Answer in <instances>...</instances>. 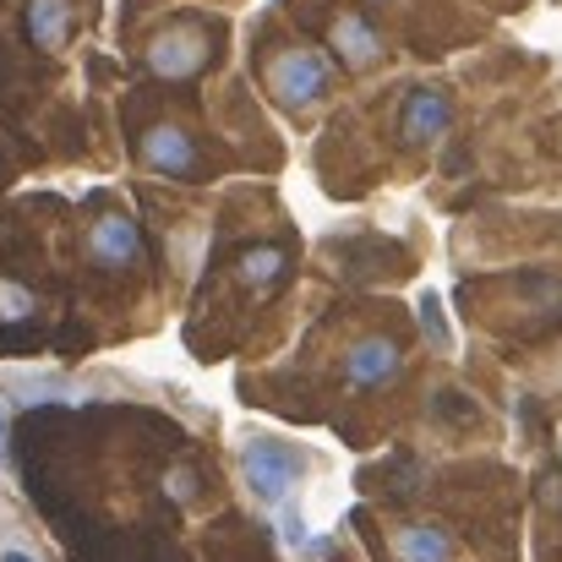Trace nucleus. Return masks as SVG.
Masks as SVG:
<instances>
[{
  "mask_svg": "<svg viewBox=\"0 0 562 562\" xmlns=\"http://www.w3.org/2000/svg\"><path fill=\"white\" fill-rule=\"evenodd\" d=\"M404 367V356H398V345L393 339H356L350 345V356H345V376H350V387H382V382H393Z\"/></svg>",
  "mask_w": 562,
  "mask_h": 562,
  "instance_id": "6e6552de",
  "label": "nucleus"
},
{
  "mask_svg": "<svg viewBox=\"0 0 562 562\" xmlns=\"http://www.w3.org/2000/svg\"><path fill=\"white\" fill-rule=\"evenodd\" d=\"M137 159L154 170V176H170V181H196L202 176V148L187 126L176 121H159L137 137Z\"/></svg>",
  "mask_w": 562,
  "mask_h": 562,
  "instance_id": "7ed1b4c3",
  "label": "nucleus"
},
{
  "mask_svg": "<svg viewBox=\"0 0 562 562\" xmlns=\"http://www.w3.org/2000/svg\"><path fill=\"white\" fill-rule=\"evenodd\" d=\"M38 301L22 290V284H0V323H33Z\"/></svg>",
  "mask_w": 562,
  "mask_h": 562,
  "instance_id": "f8f14e48",
  "label": "nucleus"
},
{
  "mask_svg": "<svg viewBox=\"0 0 562 562\" xmlns=\"http://www.w3.org/2000/svg\"><path fill=\"white\" fill-rule=\"evenodd\" d=\"M88 257H93L99 268H110V273L137 268V257H143V229H137V218L121 213V207H99V213L88 218Z\"/></svg>",
  "mask_w": 562,
  "mask_h": 562,
  "instance_id": "20e7f679",
  "label": "nucleus"
},
{
  "mask_svg": "<svg viewBox=\"0 0 562 562\" xmlns=\"http://www.w3.org/2000/svg\"><path fill=\"white\" fill-rule=\"evenodd\" d=\"M240 470H246V481L262 503H284L301 481V453L273 442V437H257V442L240 448Z\"/></svg>",
  "mask_w": 562,
  "mask_h": 562,
  "instance_id": "f03ea898",
  "label": "nucleus"
},
{
  "mask_svg": "<svg viewBox=\"0 0 562 562\" xmlns=\"http://www.w3.org/2000/svg\"><path fill=\"white\" fill-rule=\"evenodd\" d=\"M262 82H268V93H273L284 110H312V104L328 93L334 66H328V55L312 49V44H284V49H273V55L262 60Z\"/></svg>",
  "mask_w": 562,
  "mask_h": 562,
  "instance_id": "f257e3e1",
  "label": "nucleus"
},
{
  "mask_svg": "<svg viewBox=\"0 0 562 562\" xmlns=\"http://www.w3.org/2000/svg\"><path fill=\"white\" fill-rule=\"evenodd\" d=\"M393 552H398V562H453V541L431 525H409L393 536Z\"/></svg>",
  "mask_w": 562,
  "mask_h": 562,
  "instance_id": "9b49d317",
  "label": "nucleus"
},
{
  "mask_svg": "<svg viewBox=\"0 0 562 562\" xmlns=\"http://www.w3.org/2000/svg\"><path fill=\"white\" fill-rule=\"evenodd\" d=\"M284 273H290V251L284 246H273V240H257V246H246L240 257H235V279L246 284V290H273V284H284Z\"/></svg>",
  "mask_w": 562,
  "mask_h": 562,
  "instance_id": "1a4fd4ad",
  "label": "nucleus"
},
{
  "mask_svg": "<svg viewBox=\"0 0 562 562\" xmlns=\"http://www.w3.org/2000/svg\"><path fill=\"white\" fill-rule=\"evenodd\" d=\"M448 121H453V104H448V93H437V88H415V93L404 99V110H398L404 143H437V137L448 132Z\"/></svg>",
  "mask_w": 562,
  "mask_h": 562,
  "instance_id": "0eeeda50",
  "label": "nucleus"
},
{
  "mask_svg": "<svg viewBox=\"0 0 562 562\" xmlns=\"http://www.w3.org/2000/svg\"><path fill=\"white\" fill-rule=\"evenodd\" d=\"M0 562H33L27 552H0Z\"/></svg>",
  "mask_w": 562,
  "mask_h": 562,
  "instance_id": "4468645a",
  "label": "nucleus"
},
{
  "mask_svg": "<svg viewBox=\"0 0 562 562\" xmlns=\"http://www.w3.org/2000/svg\"><path fill=\"white\" fill-rule=\"evenodd\" d=\"M22 33H27L33 49H49V55H55V49H66L71 33H77V5H71V0H27Z\"/></svg>",
  "mask_w": 562,
  "mask_h": 562,
  "instance_id": "423d86ee",
  "label": "nucleus"
},
{
  "mask_svg": "<svg viewBox=\"0 0 562 562\" xmlns=\"http://www.w3.org/2000/svg\"><path fill=\"white\" fill-rule=\"evenodd\" d=\"M143 60H148L154 77L181 82V77H196V71L213 60V38H207L202 27H191V22H176V27H165V33L143 49Z\"/></svg>",
  "mask_w": 562,
  "mask_h": 562,
  "instance_id": "39448f33",
  "label": "nucleus"
},
{
  "mask_svg": "<svg viewBox=\"0 0 562 562\" xmlns=\"http://www.w3.org/2000/svg\"><path fill=\"white\" fill-rule=\"evenodd\" d=\"M328 44H334V49H339L350 66H376V60H382V38H376L361 16H350V11H339V16H334V27H328Z\"/></svg>",
  "mask_w": 562,
  "mask_h": 562,
  "instance_id": "9d476101",
  "label": "nucleus"
},
{
  "mask_svg": "<svg viewBox=\"0 0 562 562\" xmlns=\"http://www.w3.org/2000/svg\"><path fill=\"white\" fill-rule=\"evenodd\" d=\"M420 323H426V334H431L437 345H448V328H442V306H437V295H420Z\"/></svg>",
  "mask_w": 562,
  "mask_h": 562,
  "instance_id": "ddd939ff",
  "label": "nucleus"
}]
</instances>
